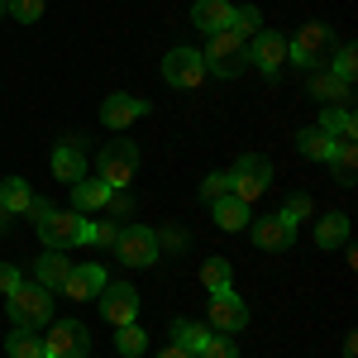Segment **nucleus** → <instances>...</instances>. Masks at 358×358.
I'll list each match as a JSON object with an SVG mask.
<instances>
[{
  "instance_id": "1",
  "label": "nucleus",
  "mask_w": 358,
  "mask_h": 358,
  "mask_svg": "<svg viewBox=\"0 0 358 358\" xmlns=\"http://www.w3.org/2000/svg\"><path fill=\"white\" fill-rule=\"evenodd\" d=\"M5 310H10L15 330H43V325H53V292L38 282H20L5 296Z\"/></svg>"
},
{
  "instance_id": "2",
  "label": "nucleus",
  "mask_w": 358,
  "mask_h": 358,
  "mask_svg": "<svg viewBox=\"0 0 358 358\" xmlns=\"http://www.w3.org/2000/svg\"><path fill=\"white\" fill-rule=\"evenodd\" d=\"M334 48H339L334 29L320 24V20H310V24H301V29H296V38L287 43V62H296V67H325Z\"/></svg>"
},
{
  "instance_id": "3",
  "label": "nucleus",
  "mask_w": 358,
  "mask_h": 358,
  "mask_svg": "<svg viewBox=\"0 0 358 358\" xmlns=\"http://www.w3.org/2000/svg\"><path fill=\"white\" fill-rule=\"evenodd\" d=\"M210 43H206V53H201V62H206V72H215V77H239L248 67V43L244 38H234L229 29H220V34H206Z\"/></svg>"
},
{
  "instance_id": "4",
  "label": "nucleus",
  "mask_w": 358,
  "mask_h": 358,
  "mask_svg": "<svg viewBox=\"0 0 358 358\" xmlns=\"http://www.w3.org/2000/svg\"><path fill=\"white\" fill-rule=\"evenodd\" d=\"M268 182H273V163L263 153H244L234 163V172H229V196H239L244 206H253L258 196L268 192Z\"/></svg>"
},
{
  "instance_id": "5",
  "label": "nucleus",
  "mask_w": 358,
  "mask_h": 358,
  "mask_svg": "<svg viewBox=\"0 0 358 358\" xmlns=\"http://www.w3.org/2000/svg\"><path fill=\"white\" fill-rule=\"evenodd\" d=\"M138 177V143H106L101 148V182L110 187V192H124L129 182Z\"/></svg>"
},
{
  "instance_id": "6",
  "label": "nucleus",
  "mask_w": 358,
  "mask_h": 358,
  "mask_svg": "<svg viewBox=\"0 0 358 358\" xmlns=\"http://www.w3.org/2000/svg\"><path fill=\"white\" fill-rule=\"evenodd\" d=\"M115 253H120L124 268H153V263H158V234H153L148 224H120Z\"/></svg>"
},
{
  "instance_id": "7",
  "label": "nucleus",
  "mask_w": 358,
  "mask_h": 358,
  "mask_svg": "<svg viewBox=\"0 0 358 358\" xmlns=\"http://www.w3.org/2000/svg\"><path fill=\"white\" fill-rule=\"evenodd\" d=\"M82 229H86V215H77V210H48L43 220H38V239L48 248H57V253H67V248L82 244Z\"/></svg>"
},
{
  "instance_id": "8",
  "label": "nucleus",
  "mask_w": 358,
  "mask_h": 358,
  "mask_svg": "<svg viewBox=\"0 0 358 358\" xmlns=\"http://www.w3.org/2000/svg\"><path fill=\"white\" fill-rule=\"evenodd\" d=\"M206 77H210V72H206V62H201L196 48H172V53L163 57V82L172 86V91H196Z\"/></svg>"
},
{
  "instance_id": "9",
  "label": "nucleus",
  "mask_w": 358,
  "mask_h": 358,
  "mask_svg": "<svg viewBox=\"0 0 358 358\" xmlns=\"http://www.w3.org/2000/svg\"><path fill=\"white\" fill-rule=\"evenodd\" d=\"M86 349H91V334L82 320H57L43 334V358H86Z\"/></svg>"
},
{
  "instance_id": "10",
  "label": "nucleus",
  "mask_w": 358,
  "mask_h": 358,
  "mask_svg": "<svg viewBox=\"0 0 358 358\" xmlns=\"http://www.w3.org/2000/svg\"><path fill=\"white\" fill-rule=\"evenodd\" d=\"M96 301H101V315L110 320L115 330H120V325H134V320H138V292L129 287V282H106Z\"/></svg>"
},
{
  "instance_id": "11",
  "label": "nucleus",
  "mask_w": 358,
  "mask_h": 358,
  "mask_svg": "<svg viewBox=\"0 0 358 358\" xmlns=\"http://www.w3.org/2000/svg\"><path fill=\"white\" fill-rule=\"evenodd\" d=\"M248 67H258L263 77H277V72L287 67V38L273 34V29H258V34L248 38Z\"/></svg>"
},
{
  "instance_id": "12",
  "label": "nucleus",
  "mask_w": 358,
  "mask_h": 358,
  "mask_svg": "<svg viewBox=\"0 0 358 358\" xmlns=\"http://www.w3.org/2000/svg\"><path fill=\"white\" fill-rule=\"evenodd\" d=\"M248 325V306L224 287V292H210V330L220 334H239Z\"/></svg>"
},
{
  "instance_id": "13",
  "label": "nucleus",
  "mask_w": 358,
  "mask_h": 358,
  "mask_svg": "<svg viewBox=\"0 0 358 358\" xmlns=\"http://www.w3.org/2000/svg\"><path fill=\"white\" fill-rule=\"evenodd\" d=\"M143 115H148V101H138L129 91H115V96L101 101V124H106V129H129Z\"/></svg>"
},
{
  "instance_id": "14",
  "label": "nucleus",
  "mask_w": 358,
  "mask_h": 358,
  "mask_svg": "<svg viewBox=\"0 0 358 358\" xmlns=\"http://www.w3.org/2000/svg\"><path fill=\"white\" fill-rule=\"evenodd\" d=\"M253 244L263 253H287L296 244V224H287L282 215H263V220H253Z\"/></svg>"
},
{
  "instance_id": "15",
  "label": "nucleus",
  "mask_w": 358,
  "mask_h": 358,
  "mask_svg": "<svg viewBox=\"0 0 358 358\" xmlns=\"http://www.w3.org/2000/svg\"><path fill=\"white\" fill-rule=\"evenodd\" d=\"M106 282H110V277H106V268H101V263H82V268H72V273H67L62 296H72V301H96Z\"/></svg>"
},
{
  "instance_id": "16",
  "label": "nucleus",
  "mask_w": 358,
  "mask_h": 358,
  "mask_svg": "<svg viewBox=\"0 0 358 358\" xmlns=\"http://www.w3.org/2000/svg\"><path fill=\"white\" fill-rule=\"evenodd\" d=\"M310 96H315L320 106H339V110L354 106V86L339 82L334 72H315V77H310Z\"/></svg>"
},
{
  "instance_id": "17",
  "label": "nucleus",
  "mask_w": 358,
  "mask_h": 358,
  "mask_svg": "<svg viewBox=\"0 0 358 358\" xmlns=\"http://www.w3.org/2000/svg\"><path fill=\"white\" fill-rule=\"evenodd\" d=\"M229 15H234L229 0H196L192 5V24L201 29V34H220V29H229Z\"/></svg>"
},
{
  "instance_id": "18",
  "label": "nucleus",
  "mask_w": 358,
  "mask_h": 358,
  "mask_svg": "<svg viewBox=\"0 0 358 358\" xmlns=\"http://www.w3.org/2000/svg\"><path fill=\"white\" fill-rule=\"evenodd\" d=\"M53 177L57 182H67V187H77L86 177V153L77 143H57L53 148Z\"/></svg>"
},
{
  "instance_id": "19",
  "label": "nucleus",
  "mask_w": 358,
  "mask_h": 358,
  "mask_svg": "<svg viewBox=\"0 0 358 358\" xmlns=\"http://www.w3.org/2000/svg\"><path fill=\"white\" fill-rule=\"evenodd\" d=\"M320 134H330L334 143H354V110H339V106H320Z\"/></svg>"
},
{
  "instance_id": "20",
  "label": "nucleus",
  "mask_w": 358,
  "mask_h": 358,
  "mask_svg": "<svg viewBox=\"0 0 358 358\" xmlns=\"http://www.w3.org/2000/svg\"><path fill=\"white\" fill-rule=\"evenodd\" d=\"M106 201H110V187H106V182H101V177H96V182H77V187H72V210H77V215H91V210H106Z\"/></svg>"
},
{
  "instance_id": "21",
  "label": "nucleus",
  "mask_w": 358,
  "mask_h": 358,
  "mask_svg": "<svg viewBox=\"0 0 358 358\" xmlns=\"http://www.w3.org/2000/svg\"><path fill=\"white\" fill-rule=\"evenodd\" d=\"M210 210H215V224H220V229H229V234H239V229L253 220V206H244L239 196H224V201H215Z\"/></svg>"
},
{
  "instance_id": "22",
  "label": "nucleus",
  "mask_w": 358,
  "mask_h": 358,
  "mask_svg": "<svg viewBox=\"0 0 358 358\" xmlns=\"http://www.w3.org/2000/svg\"><path fill=\"white\" fill-rule=\"evenodd\" d=\"M315 244H320V248L349 244V215H344V210H330V215H320V220H315Z\"/></svg>"
},
{
  "instance_id": "23",
  "label": "nucleus",
  "mask_w": 358,
  "mask_h": 358,
  "mask_svg": "<svg viewBox=\"0 0 358 358\" xmlns=\"http://www.w3.org/2000/svg\"><path fill=\"white\" fill-rule=\"evenodd\" d=\"M67 273H72V263H67L57 248H48V253L38 258V287H48V292H62Z\"/></svg>"
},
{
  "instance_id": "24",
  "label": "nucleus",
  "mask_w": 358,
  "mask_h": 358,
  "mask_svg": "<svg viewBox=\"0 0 358 358\" xmlns=\"http://www.w3.org/2000/svg\"><path fill=\"white\" fill-rule=\"evenodd\" d=\"M29 201H34V192H29L24 177H5V182H0V206H5L10 215H29Z\"/></svg>"
},
{
  "instance_id": "25",
  "label": "nucleus",
  "mask_w": 358,
  "mask_h": 358,
  "mask_svg": "<svg viewBox=\"0 0 358 358\" xmlns=\"http://www.w3.org/2000/svg\"><path fill=\"white\" fill-rule=\"evenodd\" d=\"M296 148H301L310 163H330L334 158V138L320 134V129H301V134H296Z\"/></svg>"
},
{
  "instance_id": "26",
  "label": "nucleus",
  "mask_w": 358,
  "mask_h": 358,
  "mask_svg": "<svg viewBox=\"0 0 358 358\" xmlns=\"http://www.w3.org/2000/svg\"><path fill=\"white\" fill-rule=\"evenodd\" d=\"M210 339V325H196V320H172V344H182V349H192L201 354V344Z\"/></svg>"
},
{
  "instance_id": "27",
  "label": "nucleus",
  "mask_w": 358,
  "mask_h": 358,
  "mask_svg": "<svg viewBox=\"0 0 358 358\" xmlns=\"http://www.w3.org/2000/svg\"><path fill=\"white\" fill-rule=\"evenodd\" d=\"M5 354H10V358H43V334L15 330L10 339H5Z\"/></svg>"
},
{
  "instance_id": "28",
  "label": "nucleus",
  "mask_w": 358,
  "mask_h": 358,
  "mask_svg": "<svg viewBox=\"0 0 358 358\" xmlns=\"http://www.w3.org/2000/svg\"><path fill=\"white\" fill-rule=\"evenodd\" d=\"M354 163H358V148H354V143H334L330 167H334V182H339V187H354Z\"/></svg>"
},
{
  "instance_id": "29",
  "label": "nucleus",
  "mask_w": 358,
  "mask_h": 358,
  "mask_svg": "<svg viewBox=\"0 0 358 358\" xmlns=\"http://www.w3.org/2000/svg\"><path fill=\"white\" fill-rule=\"evenodd\" d=\"M115 349H120V354L124 358H138L143 354V349H148V334H143V325H120V334H115Z\"/></svg>"
},
{
  "instance_id": "30",
  "label": "nucleus",
  "mask_w": 358,
  "mask_h": 358,
  "mask_svg": "<svg viewBox=\"0 0 358 358\" xmlns=\"http://www.w3.org/2000/svg\"><path fill=\"white\" fill-rule=\"evenodd\" d=\"M115 239H120V220H86V229H82V244L115 248Z\"/></svg>"
},
{
  "instance_id": "31",
  "label": "nucleus",
  "mask_w": 358,
  "mask_h": 358,
  "mask_svg": "<svg viewBox=\"0 0 358 358\" xmlns=\"http://www.w3.org/2000/svg\"><path fill=\"white\" fill-rule=\"evenodd\" d=\"M258 29H263V15H258L253 5H244V10H234V15H229V34H234V38H244V43L258 34Z\"/></svg>"
},
{
  "instance_id": "32",
  "label": "nucleus",
  "mask_w": 358,
  "mask_h": 358,
  "mask_svg": "<svg viewBox=\"0 0 358 358\" xmlns=\"http://www.w3.org/2000/svg\"><path fill=\"white\" fill-rule=\"evenodd\" d=\"M196 358H239V344H234V334L210 330V339L201 344V354H196Z\"/></svg>"
},
{
  "instance_id": "33",
  "label": "nucleus",
  "mask_w": 358,
  "mask_h": 358,
  "mask_svg": "<svg viewBox=\"0 0 358 358\" xmlns=\"http://www.w3.org/2000/svg\"><path fill=\"white\" fill-rule=\"evenodd\" d=\"M339 82H349L354 86V77H358V53H354V43H339L334 48V67H330Z\"/></svg>"
},
{
  "instance_id": "34",
  "label": "nucleus",
  "mask_w": 358,
  "mask_h": 358,
  "mask_svg": "<svg viewBox=\"0 0 358 358\" xmlns=\"http://www.w3.org/2000/svg\"><path fill=\"white\" fill-rule=\"evenodd\" d=\"M201 282H206V292H224L229 287V263L224 258H206L201 263Z\"/></svg>"
},
{
  "instance_id": "35",
  "label": "nucleus",
  "mask_w": 358,
  "mask_h": 358,
  "mask_svg": "<svg viewBox=\"0 0 358 358\" xmlns=\"http://www.w3.org/2000/svg\"><path fill=\"white\" fill-rule=\"evenodd\" d=\"M224 196H229V172H210V177L201 182V201L215 206V201H224Z\"/></svg>"
},
{
  "instance_id": "36",
  "label": "nucleus",
  "mask_w": 358,
  "mask_h": 358,
  "mask_svg": "<svg viewBox=\"0 0 358 358\" xmlns=\"http://www.w3.org/2000/svg\"><path fill=\"white\" fill-rule=\"evenodd\" d=\"M5 15H15L20 24H34L43 20V0H5Z\"/></svg>"
},
{
  "instance_id": "37",
  "label": "nucleus",
  "mask_w": 358,
  "mask_h": 358,
  "mask_svg": "<svg viewBox=\"0 0 358 358\" xmlns=\"http://www.w3.org/2000/svg\"><path fill=\"white\" fill-rule=\"evenodd\" d=\"M277 215H282L287 224H296L301 215H310V196H292V201H287V206H282Z\"/></svg>"
},
{
  "instance_id": "38",
  "label": "nucleus",
  "mask_w": 358,
  "mask_h": 358,
  "mask_svg": "<svg viewBox=\"0 0 358 358\" xmlns=\"http://www.w3.org/2000/svg\"><path fill=\"white\" fill-rule=\"evenodd\" d=\"M106 210H110V215H120V220H124V215H134V201H129V192H110Z\"/></svg>"
},
{
  "instance_id": "39",
  "label": "nucleus",
  "mask_w": 358,
  "mask_h": 358,
  "mask_svg": "<svg viewBox=\"0 0 358 358\" xmlns=\"http://www.w3.org/2000/svg\"><path fill=\"white\" fill-rule=\"evenodd\" d=\"M24 277H20V268H10V263H0V296H10L15 287H20Z\"/></svg>"
},
{
  "instance_id": "40",
  "label": "nucleus",
  "mask_w": 358,
  "mask_h": 358,
  "mask_svg": "<svg viewBox=\"0 0 358 358\" xmlns=\"http://www.w3.org/2000/svg\"><path fill=\"white\" fill-rule=\"evenodd\" d=\"M158 248H187V229H163L158 234Z\"/></svg>"
},
{
  "instance_id": "41",
  "label": "nucleus",
  "mask_w": 358,
  "mask_h": 358,
  "mask_svg": "<svg viewBox=\"0 0 358 358\" xmlns=\"http://www.w3.org/2000/svg\"><path fill=\"white\" fill-rule=\"evenodd\" d=\"M48 210H53V201H43V196H34V201H29V215H34V224L43 220Z\"/></svg>"
},
{
  "instance_id": "42",
  "label": "nucleus",
  "mask_w": 358,
  "mask_h": 358,
  "mask_svg": "<svg viewBox=\"0 0 358 358\" xmlns=\"http://www.w3.org/2000/svg\"><path fill=\"white\" fill-rule=\"evenodd\" d=\"M158 358H196V354H192V349H182V344H167Z\"/></svg>"
},
{
  "instance_id": "43",
  "label": "nucleus",
  "mask_w": 358,
  "mask_h": 358,
  "mask_svg": "<svg viewBox=\"0 0 358 358\" xmlns=\"http://www.w3.org/2000/svg\"><path fill=\"white\" fill-rule=\"evenodd\" d=\"M344 358H358V339H354V334L344 339Z\"/></svg>"
},
{
  "instance_id": "44",
  "label": "nucleus",
  "mask_w": 358,
  "mask_h": 358,
  "mask_svg": "<svg viewBox=\"0 0 358 358\" xmlns=\"http://www.w3.org/2000/svg\"><path fill=\"white\" fill-rule=\"evenodd\" d=\"M5 224H10V210H5V206H0V229H5Z\"/></svg>"
},
{
  "instance_id": "45",
  "label": "nucleus",
  "mask_w": 358,
  "mask_h": 358,
  "mask_svg": "<svg viewBox=\"0 0 358 358\" xmlns=\"http://www.w3.org/2000/svg\"><path fill=\"white\" fill-rule=\"evenodd\" d=\"M0 15H5V0H0Z\"/></svg>"
}]
</instances>
